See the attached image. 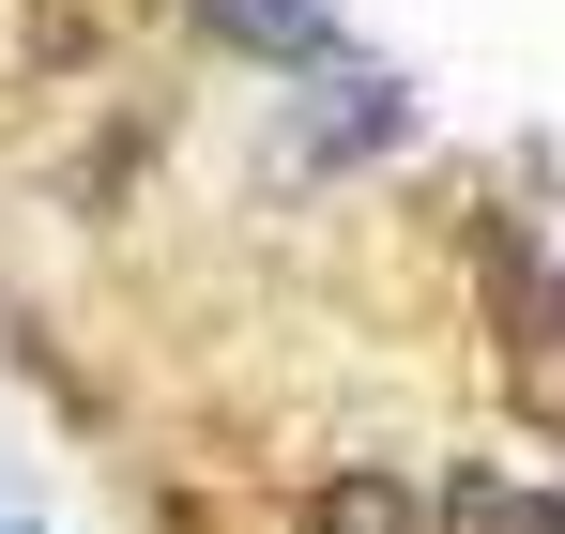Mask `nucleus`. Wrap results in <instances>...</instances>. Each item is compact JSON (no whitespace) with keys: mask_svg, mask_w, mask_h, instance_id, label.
Segmentation results:
<instances>
[{"mask_svg":"<svg viewBox=\"0 0 565 534\" xmlns=\"http://www.w3.org/2000/svg\"><path fill=\"white\" fill-rule=\"evenodd\" d=\"M122 15H138V0H31V46H46V62H107Z\"/></svg>","mask_w":565,"mask_h":534,"instance_id":"nucleus-5","label":"nucleus"},{"mask_svg":"<svg viewBox=\"0 0 565 534\" xmlns=\"http://www.w3.org/2000/svg\"><path fill=\"white\" fill-rule=\"evenodd\" d=\"M306 534H444V504H428L413 473H337V489L306 504Z\"/></svg>","mask_w":565,"mask_h":534,"instance_id":"nucleus-2","label":"nucleus"},{"mask_svg":"<svg viewBox=\"0 0 565 534\" xmlns=\"http://www.w3.org/2000/svg\"><path fill=\"white\" fill-rule=\"evenodd\" d=\"M321 15H337V0H214V31H230V46H260V62H306V46H321Z\"/></svg>","mask_w":565,"mask_h":534,"instance_id":"nucleus-4","label":"nucleus"},{"mask_svg":"<svg viewBox=\"0 0 565 534\" xmlns=\"http://www.w3.org/2000/svg\"><path fill=\"white\" fill-rule=\"evenodd\" d=\"M444 534H565V504L520 489V473H459V489H444Z\"/></svg>","mask_w":565,"mask_h":534,"instance_id":"nucleus-3","label":"nucleus"},{"mask_svg":"<svg viewBox=\"0 0 565 534\" xmlns=\"http://www.w3.org/2000/svg\"><path fill=\"white\" fill-rule=\"evenodd\" d=\"M473 260L504 275V352H520V397H535V413H565V275L535 260L520 229H489Z\"/></svg>","mask_w":565,"mask_h":534,"instance_id":"nucleus-1","label":"nucleus"}]
</instances>
